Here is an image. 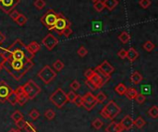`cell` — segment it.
<instances>
[{
    "label": "cell",
    "instance_id": "816d5d0a",
    "mask_svg": "<svg viewBox=\"0 0 158 132\" xmlns=\"http://www.w3.org/2000/svg\"><path fill=\"white\" fill-rule=\"evenodd\" d=\"M94 69L88 68V69L84 72V76H85L86 80H89V79L93 76V74H94Z\"/></svg>",
    "mask_w": 158,
    "mask_h": 132
},
{
    "label": "cell",
    "instance_id": "60d3db41",
    "mask_svg": "<svg viewBox=\"0 0 158 132\" xmlns=\"http://www.w3.org/2000/svg\"><path fill=\"white\" fill-rule=\"evenodd\" d=\"M72 29H71V27L70 26H68V27H66L63 31H62V32H61V35H64L66 38H68V37H69L71 34H72Z\"/></svg>",
    "mask_w": 158,
    "mask_h": 132
},
{
    "label": "cell",
    "instance_id": "d590c367",
    "mask_svg": "<svg viewBox=\"0 0 158 132\" xmlns=\"http://www.w3.org/2000/svg\"><path fill=\"white\" fill-rule=\"evenodd\" d=\"M106 98H107V96H106L103 92H100V93H98L95 95V99H96L97 104H102V103H104V102L106 100Z\"/></svg>",
    "mask_w": 158,
    "mask_h": 132
},
{
    "label": "cell",
    "instance_id": "9c48e42d",
    "mask_svg": "<svg viewBox=\"0 0 158 132\" xmlns=\"http://www.w3.org/2000/svg\"><path fill=\"white\" fill-rule=\"evenodd\" d=\"M82 98H83L82 106L87 111H92L95 107V105H97V102H96V99H95V95H94L90 92L86 93L84 94V96H82Z\"/></svg>",
    "mask_w": 158,
    "mask_h": 132
},
{
    "label": "cell",
    "instance_id": "3957f363",
    "mask_svg": "<svg viewBox=\"0 0 158 132\" xmlns=\"http://www.w3.org/2000/svg\"><path fill=\"white\" fill-rule=\"evenodd\" d=\"M120 112H121L120 107L117 105L116 102L111 100L103 107V109L100 112V115L104 118H106L109 120H114V118H116L119 115Z\"/></svg>",
    "mask_w": 158,
    "mask_h": 132
},
{
    "label": "cell",
    "instance_id": "f1b7e54d",
    "mask_svg": "<svg viewBox=\"0 0 158 132\" xmlns=\"http://www.w3.org/2000/svg\"><path fill=\"white\" fill-rule=\"evenodd\" d=\"M92 29L94 31H100L103 29V23L100 20H94L92 24Z\"/></svg>",
    "mask_w": 158,
    "mask_h": 132
},
{
    "label": "cell",
    "instance_id": "91938a15",
    "mask_svg": "<svg viewBox=\"0 0 158 132\" xmlns=\"http://www.w3.org/2000/svg\"><path fill=\"white\" fill-rule=\"evenodd\" d=\"M91 1H92V2H94V3H95V2H96V1H98V0H91Z\"/></svg>",
    "mask_w": 158,
    "mask_h": 132
},
{
    "label": "cell",
    "instance_id": "83f0119b",
    "mask_svg": "<svg viewBox=\"0 0 158 132\" xmlns=\"http://www.w3.org/2000/svg\"><path fill=\"white\" fill-rule=\"evenodd\" d=\"M143 48L146 52L150 53V52H152V51L156 48V44H155L154 43H152L151 41H146V42L143 43Z\"/></svg>",
    "mask_w": 158,
    "mask_h": 132
},
{
    "label": "cell",
    "instance_id": "8fae6325",
    "mask_svg": "<svg viewBox=\"0 0 158 132\" xmlns=\"http://www.w3.org/2000/svg\"><path fill=\"white\" fill-rule=\"evenodd\" d=\"M42 43L44 44V46L49 50L52 51L57 44H58V40L56 39V37H55V35H53L52 33H48L47 35H45L44 37V39L42 40Z\"/></svg>",
    "mask_w": 158,
    "mask_h": 132
},
{
    "label": "cell",
    "instance_id": "7c38bea8",
    "mask_svg": "<svg viewBox=\"0 0 158 132\" xmlns=\"http://www.w3.org/2000/svg\"><path fill=\"white\" fill-rule=\"evenodd\" d=\"M11 91H12V88L5 80L0 81V102L1 103L4 104L6 101V97L8 96Z\"/></svg>",
    "mask_w": 158,
    "mask_h": 132
},
{
    "label": "cell",
    "instance_id": "f35d334b",
    "mask_svg": "<svg viewBox=\"0 0 158 132\" xmlns=\"http://www.w3.org/2000/svg\"><path fill=\"white\" fill-rule=\"evenodd\" d=\"M33 5H34V6H35L37 9L41 10V9H43V8L45 6L46 3H45V1H44V0H35Z\"/></svg>",
    "mask_w": 158,
    "mask_h": 132
},
{
    "label": "cell",
    "instance_id": "bcb514c9",
    "mask_svg": "<svg viewBox=\"0 0 158 132\" xmlns=\"http://www.w3.org/2000/svg\"><path fill=\"white\" fill-rule=\"evenodd\" d=\"M70 88L75 92V91H78V90H80V88H81V83L78 81V80H73L71 83H70Z\"/></svg>",
    "mask_w": 158,
    "mask_h": 132
},
{
    "label": "cell",
    "instance_id": "11a10c76",
    "mask_svg": "<svg viewBox=\"0 0 158 132\" xmlns=\"http://www.w3.org/2000/svg\"><path fill=\"white\" fill-rule=\"evenodd\" d=\"M6 41V35L0 31V44H2Z\"/></svg>",
    "mask_w": 158,
    "mask_h": 132
},
{
    "label": "cell",
    "instance_id": "db71d44e",
    "mask_svg": "<svg viewBox=\"0 0 158 132\" xmlns=\"http://www.w3.org/2000/svg\"><path fill=\"white\" fill-rule=\"evenodd\" d=\"M3 50H4V49L0 47V70L3 68V63H4V61H5L4 56H3Z\"/></svg>",
    "mask_w": 158,
    "mask_h": 132
},
{
    "label": "cell",
    "instance_id": "6f0895ef",
    "mask_svg": "<svg viewBox=\"0 0 158 132\" xmlns=\"http://www.w3.org/2000/svg\"><path fill=\"white\" fill-rule=\"evenodd\" d=\"M8 132H16V130H15V129H11Z\"/></svg>",
    "mask_w": 158,
    "mask_h": 132
},
{
    "label": "cell",
    "instance_id": "680465c9",
    "mask_svg": "<svg viewBox=\"0 0 158 132\" xmlns=\"http://www.w3.org/2000/svg\"><path fill=\"white\" fill-rule=\"evenodd\" d=\"M16 132H21V130H19V129H18V130H16Z\"/></svg>",
    "mask_w": 158,
    "mask_h": 132
},
{
    "label": "cell",
    "instance_id": "603a6c76",
    "mask_svg": "<svg viewBox=\"0 0 158 132\" xmlns=\"http://www.w3.org/2000/svg\"><path fill=\"white\" fill-rule=\"evenodd\" d=\"M105 8H107L109 11H112L116 8V6L118 5V0H104Z\"/></svg>",
    "mask_w": 158,
    "mask_h": 132
},
{
    "label": "cell",
    "instance_id": "4316f807",
    "mask_svg": "<svg viewBox=\"0 0 158 132\" xmlns=\"http://www.w3.org/2000/svg\"><path fill=\"white\" fill-rule=\"evenodd\" d=\"M94 71L98 74V76L100 77V79L102 80V81H103V83H104V85L106 83V82H108L109 80H110V79H111V76H107V75H106V74H104L103 72H101L99 69H97L96 68H94Z\"/></svg>",
    "mask_w": 158,
    "mask_h": 132
},
{
    "label": "cell",
    "instance_id": "c3c4849f",
    "mask_svg": "<svg viewBox=\"0 0 158 132\" xmlns=\"http://www.w3.org/2000/svg\"><path fill=\"white\" fill-rule=\"evenodd\" d=\"M19 14H20V13H19V11H17V10H15V9H13V10H12L8 15H9V17H10L14 21H15V20L18 19V17L19 16Z\"/></svg>",
    "mask_w": 158,
    "mask_h": 132
},
{
    "label": "cell",
    "instance_id": "4fadbf2b",
    "mask_svg": "<svg viewBox=\"0 0 158 132\" xmlns=\"http://www.w3.org/2000/svg\"><path fill=\"white\" fill-rule=\"evenodd\" d=\"M96 68L99 69L101 72H103L104 74H106L107 76H111V74L115 71L114 67L108 61H106V60L103 61L101 65H99V66L96 67Z\"/></svg>",
    "mask_w": 158,
    "mask_h": 132
},
{
    "label": "cell",
    "instance_id": "836d02e7",
    "mask_svg": "<svg viewBox=\"0 0 158 132\" xmlns=\"http://www.w3.org/2000/svg\"><path fill=\"white\" fill-rule=\"evenodd\" d=\"M44 118L47 120H53L56 118V112L53 109H47L44 112Z\"/></svg>",
    "mask_w": 158,
    "mask_h": 132
},
{
    "label": "cell",
    "instance_id": "5bb4252c",
    "mask_svg": "<svg viewBox=\"0 0 158 132\" xmlns=\"http://www.w3.org/2000/svg\"><path fill=\"white\" fill-rule=\"evenodd\" d=\"M119 124L121 125L123 130H130L134 127L133 126V118H131V116H129V115L125 116Z\"/></svg>",
    "mask_w": 158,
    "mask_h": 132
},
{
    "label": "cell",
    "instance_id": "4dcf8cb0",
    "mask_svg": "<svg viewBox=\"0 0 158 132\" xmlns=\"http://www.w3.org/2000/svg\"><path fill=\"white\" fill-rule=\"evenodd\" d=\"M27 18L25 17V15L23 14H19V16L18 17V19L15 20V22L19 25V26H24L27 23Z\"/></svg>",
    "mask_w": 158,
    "mask_h": 132
},
{
    "label": "cell",
    "instance_id": "d6986e66",
    "mask_svg": "<svg viewBox=\"0 0 158 132\" xmlns=\"http://www.w3.org/2000/svg\"><path fill=\"white\" fill-rule=\"evenodd\" d=\"M6 101L12 105H16L18 104V91H17V89L12 90L10 92V93L6 97Z\"/></svg>",
    "mask_w": 158,
    "mask_h": 132
},
{
    "label": "cell",
    "instance_id": "681fc988",
    "mask_svg": "<svg viewBox=\"0 0 158 132\" xmlns=\"http://www.w3.org/2000/svg\"><path fill=\"white\" fill-rule=\"evenodd\" d=\"M25 124H26V121H25L24 119H20V120H19L18 122H16V126H17V128H18L19 130H20L24 129Z\"/></svg>",
    "mask_w": 158,
    "mask_h": 132
},
{
    "label": "cell",
    "instance_id": "9a60e30c",
    "mask_svg": "<svg viewBox=\"0 0 158 132\" xmlns=\"http://www.w3.org/2000/svg\"><path fill=\"white\" fill-rule=\"evenodd\" d=\"M17 91H18V104L20 106H23L28 102L29 99H28L27 95L25 94V93L22 90V85L21 86H19L17 88Z\"/></svg>",
    "mask_w": 158,
    "mask_h": 132
},
{
    "label": "cell",
    "instance_id": "277c9868",
    "mask_svg": "<svg viewBox=\"0 0 158 132\" xmlns=\"http://www.w3.org/2000/svg\"><path fill=\"white\" fill-rule=\"evenodd\" d=\"M50 102L57 108H62L69 101H68V97H67V93L61 89V88H57L49 97Z\"/></svg>",
    "mask_w": 158,
    "mask_h": 132
},
{
    "label": "cell",
    "instance_id": "484cf974",
    "mask_svg": "<svg viewBox=\"0 0 158 132\" xmlns=\"http://www.w3.org/2000/svg\"><path fill=\"white\" fill-rule=\"evenodd\" d=\"M126 91H127V87H126V85L124 83H118L115 87V92L119 95H124Z\"/></svg>",
    "mask_w": 158,
    "mask_h": 132
},
{
    "label": "cell",
    "instance_id": "8992f818",
    "mask_svg": "<svg viewBox=\"0 0 158 132\" xmlns=\"http://www.w3.org/2000/svg\"><path fill=\"white\" fill-rule=\"evenodd\" d=\"M37 77L44 83V84H48L50 83L56 77V71L48 65L44 66L37 74Z\"/></svg>",
    "mask_w": 158,
    "mask_h": 132
},
{
    "label": "cell",
    "instance_id": "30bf717a",
    "mask_svg": "<svg viewBox=\"0 0 158 132\" xmlns=\"http://www.w3.org/2000/svg\"><path fill=\"white\" fill-rule=\"evenodd\" d=\"M19 3L20 0H0V9L8 15Z\"/></svg>",
    "mask_w": 158,
    "mask_h": 132
},
{
    "label": "cell",
    "instance_id": "e575fe53",
    "mask_svg": "<svg viewBox=\"0 0 158 132\" xmlns=\"http://www.w3.org/2000/svg\"><path fill=\"white\" fill-rule=\"evenodd\" d=\"M11 118H12V119L14 120V122L16 123V122H18L19 120L23 119V115H22V113H21L20 111L16 110V111L11 115Z\"/></svg>",
    "mask_w": 158,
    "mask_h": 132
},
{
    "label": "cell",
    "instance_id": "f907efd6",
    "mask_svg": "<svg viewBox=\"0 0 158 132\" xmlns=\"http://www.w3.org/2000/svg\"><path fill=\"white\" fill-rule=\"evenodd\" d=\"M118 56L121 59H125L127 57V50L125 49H121L118 52Z\"/></svg>",
    "mask_w": 158,
    "mask_h": 132
},
{
    "label": "cell",
    "instance_id": "5b68a950",
    "mask_svg": "<svg viewBox=\"0 0 158 132\" xmlns=\"http://www.w3.org/2000/svg\"><path fill=\"white\" fill-rule=\"evenodd\" d=\"M22 90L29 100L34 99L41 93V88L31 80H30L24 85H22Z\"/></svg>",
    "mask_w": 158,
    "mask_h": 132
},
{
    "label": "cell",
    "instance_id": "ba28073f",
    "mask_svg": "<svg viewBox=\"0 0 158 132\" xmlns=\"http://www.w3.org/2000/svg\"><path fill=\"white\" fill-rule=\"evenodd\" d=\"M68 26H71V22L62 14V13H58L57 16V19L52 29V31H55L56 32H57L59 35H61L62 31L68 27Z\"/></svg>",
    "mask_w": 158,
    "mask_h": 132
},
{
    "label": "cell",
    "instance_id": "d4e9b609",
    "mask_svg": "<svg viewBox=\"0 0 158 132\" xmlns=\"http://www.w3.org/2000/svg\"><path fill=\"white\" fill-rule=\"evenodd\" d=\"M145 124H146V122H145V120L142 117H138L136 118V120H133V126H135L139 130L143 129L145 126Z\"/></svg>",
    "mask_w": 158,
    "mask_h": 132
},
{
    "label": "cell",
    "instance_id": "2e32d148",
    "mask_svg": "<svg viewBox=\"0 0 158 132\" xmlns=\"http://www.w3.org/2000/svg\"><path fill=\"white\" fill-rule=\"evenodd\" d=\"M138 57H139V52L136 49H134L133 47H131L127 51V57L126 58H128L131 63H133L134 61H136Z\"/></svg>",
    "mask_w": 158,
    "mask_h": 132
},
{
    "label": "cell",
    "instance_id": "9f6ffc18",
    "mask_svg": "<svg viewBox=\"0 0 158 132\" xmlns=\"http://www.w3.org/2000/svg\"><path fill=\"white\" fill-rule=\"evenodd\" d=\"M150 86H148V85H143V87H142V93H143V92H146V93H150V91H148V88H149Z\"/></svg>",
    "mask_w": 158,
    "mask_h": 132
},
{
    "label": "cell",
    "instance_id": "74e56055",
    "mask_svg": "<svg viewBox=\"0 0 158 132\" xmlns=\"http://www.w3.org/2000/svg\"><path fill=\"white\" fill-rule=\"evenodd\" d=\"M92 125L94 126V128L95 130H100L103 126H104V122L100 119V118H95L93 122Z\"/></svg>",
    "mask_w": 158,
    "mask_h": 132
},
{
    "label": "cell",
    "instance_id": "6da1fadb",
    "mask_svg": "<svg viewBox=\"0 0 158 132\" xmlns=\"http://www.w3.org/2000/svg\"><path fill=\"white\" fill-rule=\"evenodd\" d=\"M33 65L32 60H16L9 58L4 61L3 68H5L11 77L19 80L33 67Z\"/></svg>",
    "mask_w": 158,
    "mask_h": 132
},
{
    "label": "cell",
    "instance_id": "f5cc1de1",
    "mask_svg": "<svg viewBox=\"0 0 158 132\" xmlns=\"http://www.w3.org/2000/svg\"><path fill=\"white\" fill-rule=\"evenodd\" d=\"M85 84H86V85H87V87H88L89 89H91L92 91H96V90H97V88L94 86V84L92 81H90L89 80H86Z\"/></svg>",
    "mask_w": 158,
    "mask_h": 132
},
{
    "label": "cell",
    "instance_id": "7dc6e473",
    "mask_svg": "<svg viewBox=\"0 0 158 132\" xmlns=\"http://www.w3.org/2000/svg\"><path fill=\"white\" fill-rule=\"evenodd\" d=\"M67 97H68V101L73 103V101L75 100V98L77 97V94L75 93L74 91H70L67 93Z\"/></svg>",
    "mask_w": 158,
    "mask_h": 132
},
{
    "label": "cell",
    "instance_id": "44dd1931",
    "mask_svg": "<svg viewBox=\"0 0 158 132\" xmlns=\"http://www.w3.org/2000/svg\"><path fill=\"white\" fill-rule=\"evenodd\" d=\"M138 94V91L133 88V87H131V88H127V91L125 93V96L129 99V100H135L136 96Z\"/></svg>",
    "mask_w": 158,
    "mask_h": 132
},
{
    "label": "cell",
    "instance_id": "7bdbcfd3",
    "mask_svg": "<svg viewBox=\"0 0 158 132\" xmlns=\"http://www.w3.org/2000/svg\"><path fill=\"white\" fill-rule=\"evenodd\" d=\"M77 53H78V55H79L81 57H84L85 56H87V54H88V50H87L84 46H82V45H81V46L78 49Z\"/></svg>",
    "mask_w": 158,
    "mask_h": 132
},
{
    "label": "cell",
    "instance_id": "ac0fdd59",
    "mask_svg": "<svg viewBox=\"0 0 158 132\" xmlns=\"http://www.w3.org/2000/svg\"><path fill=\"white\" fill-rule=\"evenodd\" d=\"M89 80L92 81L97 89H100V88H102V87L104 86V83H103L102 80L100 79V77L98 76V74H97L95 71H94V73L93 74V76L89 79Z\"/></svg>",
    "mask_w": 158,
    "mask_h": 132
},
{
    "label": "cell",
    "instance_id": "1f68e13d",
    "mask_svg": "<svg viewBox=\"0 0 158 132\" xmlns=\"http://www.w3.org/2000/svg\"><path fill=\"white\" fill-rule=\"evenodd\" d=\"M94 9H95L97 12H102V11L105 9L104 2H103V1H101V0L96 1L95 3H94Z\"/></svg>",
    "mask_w": 158,
    "mask_h": 132
},
{
    "label": "cell",
    "instance_id": "cb8c5ba5",
    "mask_svg": "<svg viewBox=\"0 0 158 132\" xmlns=\"http://www.w3.org/2000/svg\"><path fill=\"white\" fill-rule=\"evenodd\" d=\"M118 40L122 43H128L131 40V35L126 31H122L119 35H118Z\"/></svg>",
    "mask_w": 158,
    "mask_h": 132
},
{
    "label": "cell",
    "instance_id": "ab89813d",
    "mask_svg": "<svg viewBox=\"0 0 158 132\" xmlns=\"http://www.w3.org/2000/svg\"><path fill=\"white\" fill-rule=\"evenodd\" d=\"M135 100L138 103V105H143L145 102V100H146V96H145V94L138 93L137 96H136V98H135Z\"/></svg>",
    "mask_w": 158,
    "mask_h": 132
},
{
    "label": "cell",
    "instance_id": "f6af8a7d",
    "mask_svg": "<svg viewBox=\"0 0 158 132\" xmlns=\"http://www.w3.org/2000/svg\"><path fill=\"white\" fill-rule=\"evenodd\" d=\"M24 130L27 132H36V130H35L34 126L31 123H30V122H26Z\"/></svg>",
    "mask_w": 158,
    "mask_h": 132
},
{
    "label": "cell",
    "instance_id": "7402d4cb",
    "mask_svg": "<svg viewBox=\"0 0 158 132\" xmlns=\"http://www.w3.org/2000/svg\"><path fill=\"white\" fill-rule=\"evenodd\" d=\"M27 46V48H28V50L31 53V54H33V55H35L36 53H38L39 51H40V49H41V45L37 43V42H31V43H30L28 45H26Z\"/></svg>",
    "mask_w": 158,
    "mask_h": 132
},
{
    "label": "cell",
    "instance_id": "d6a6232c",
    "mask_svg": "<svg viewBox=\"0 0 158 132\" xmlns=\"http://www.w3.org/2000/svg\"><path fill=\"white\" fill-rule=\"evenodd\" d=\"M40 117V112L36 109V108H33L30 111L29 113V118L32 120H37Z\"/></svg>",
    "mask_w": 158,
    "mask_h": 132
},
{
    "label": "cell",
    "instance_id": "ee69618b",
    "mask_svg": "<svg viewBox=\"0 0 158 132\" xmlns=\"http://www.w3.org/2000/svg\"><path fill=\"white\" fill-rule=\"evenodd\" d=\"M151 4H152L151 0H140V1H139V5H140L143 8H144V9L148 8V7L151 6Z\"/></svg>",
    "mask_w": 158,
    "mask_h": 132
},
{
    "label": "cell",
    "instance_id": "7a4b0ae2",
    "mask_svg": "<svg viewBox=\"0 0 158 132\" xmlns=\"http://www.w3.org/2000/svg\"><path fill=\"white\" fill-rule=\"evenodd\" d=\"M6 50L10 54V58L16 60H32L35 56L28 50L27 46L19 39H17Z\"/></svg>",
    "mask_w": 158,
    "mask_h": 132
},
{
    "label": "cell",
    "instance_id": "e0dca14e",
    "mask_svg": "<svg viewBox=\"0 0 158 132\" xmlns=\"http://www.w3.org/2000/svg\"><path fill=\"white\" fill-rule=\"evenodd\" d=\"M123 129L121 125L118 122L112 121L106 129V132H122Z\"/></svg>",
    "mask_w": 158,
    "mask_h": 132
},
{
    "label": "cell",
    "instance_id": "b9f144b4",
    "mask_svg": "<svg viewBox=\"0 0 158 132\" xmlns=\"http://www.w3.org/2000/svg\"><path fill=\"white\" fill-rule=\"evenodd\" d=\"M73 104L77 106V107H81L82 104H83V98L81 95H77V97L75 98V100L73 101Z\"/></svg>",
    "mask_w": 158,
    "mask_h": 132
},
{
    "label": "cell",
    "instance_id": "ffe728a7",
    "mask_svg": "<svg viewBox=\"0 0 158 132\" xmlns=\"http://www.w3.org/2000/svg\"><path fill=\"white\" fill-rule=\"evenodd\" d=\"M143 80V75L139 72V71H134L131 76V81L134 84V85H138L140 84Z\"/></svg>",
    "mask_w": 158,
    "mask_h": 132
},
{
    "label": "cell",
    "instance_id": "f546056e",
    "mask_svg": "<svg viewBox=\"0 0 158 132\" xmlns=\"http://www.w3.org/2000/svg\"><path fill=\"white\" fill-rule=\"evenodd\" d=\"M148 115H149V117H151L152 118H155V119H156L158 118V107L156 105H154V106H152L150 109H149V111H148Z\"/></svg>",
    "mask_w": 158,
    "mask_h": 132
},
{
    "label": "cell",
    "instance_id": "52a82bcc",
    "mask_svg": "<svg viewBox=\"0 0 158 132\" xmlns=\"http://www.w3.org/2000/svg\"><path fill=\"white\" fill-rule=\"evenodd\" d=\"M57 16H58V13L55 12L53 9H48L44 14V16L41 18V22L49 30V31H52L56 19H57Z\"/></svg>",
    "mask_w": 158,
    "mask_h": 132
},
{
    "label": "cell",
    "instance_id": "8d00e7d4",
    "mask_svg": "<svg viewBox=\"0 0 158 132\" xmlns=\"http://www.w3.org/2000/svg\"><path fill=\"white\" fill-rule=\"evenodd\" d=\"M53 67H54V68H55L56 71H61V70L64 68L65 65H64V63H63L61 60L57 59L56 61H55V62L53 63Z\"/></svg>",
    "mask_w": 158,
    "mask_h": 132
}]
</instances>
